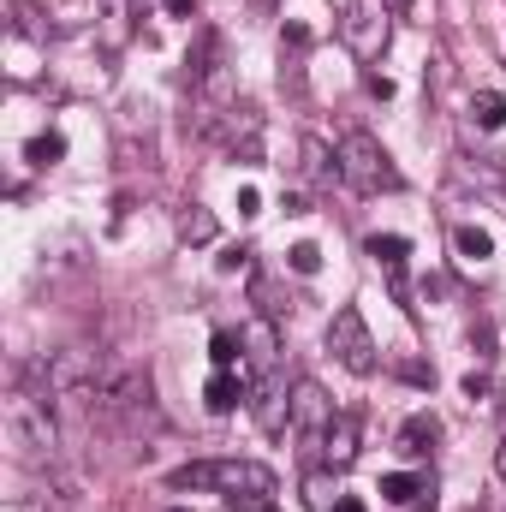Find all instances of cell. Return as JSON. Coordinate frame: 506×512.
Segmentation results:
<instances>
[{
  "mask_svg": "<svg viewBox=\"0 0 506 512\" xmlns=\"http://www.w3.org/2000/svg\"><path fill=\"white\" fill-rule=\"evenodd\" d=\"M239 512H280L268 495H251V501H239Z\"/></svg>",
  "mask_w": 506,
  "mask_h": 512,
  "instance_id": "cell-30",
  "label": "cell"
},
{
  "mask_svg": "<svg viewBox=\"0 0 506 512\" xmlns=\"http://www.w3.org/2000/svg\"><path fill=\"white\" fill-rule=\"evenodd\" d=\"M453 251L465 256V262H489L495 256V239L483 227H453Z\"/></svg>",
  "mask_w": 506,
  "mask_h": 512,
  "instance_id": "cell-15",
  "label": "cell"
},
{
  "mask_svg": "<svg viewBox=\"0 0 506 512\" xmlns=\"http://www.w3.org/2000/svg\"><path fill=\"white\" fill-rule=\"evenodd\" d=\"M298 155H304V161H298V173H304V179H316V185H334V179H340V155H334L322 137H304V143H298Z\"/></svg>",
  "mask_w": 506,
  "mask_h": 512,
  "instance_id": "cell-12",
  "label": "cell"
},
{
  "mask_svg": "<svg viewBox=\"0 0 506 512\" xmlns=\"http://www.w3.org/2000/svg\"><path fill=\"white\" fill-rule=\"evenodd\" d=\"M280 42H286V48H310V30H304V24H286Z\"/></svg>",
  "mask_w": 506,
  "mask_h": 512,
  "instance_id": "cell-23",
  "label": "cell"
},
{
  "mask_svg": "<svg viewBox=\"0 0 506 512\" xmlns=\"http://www.w3.org/2000/svg\"><path fill=\"white\" fill-rule=\"evenodd\" d=\"M364 251L381 262V274H387V286H393V304H405V316H417L411 286H405V256H411V245H405L399 233H370V239H364Z\"/></svg>",
  "mask_w": 506,
  "mask_h": 512,
  "instance_id": "cell-8",
  "label": "cell"
},
{
  "mask_svg": "<svg viewBox=\"0 0 506 512\" xmlns=\"http://www.w3.org/2000/svg\"><path fill=\"white\" fill-rule=\"evenodd\" d=\"M322 459H328L334 471H346V465L358 459V411H340V417H334V429L322 435Z\"/></svg>",
  "mask_w": 506,
  "mask_h": 512,
  "instance_id": "cell-10",
  "label": "cell"
},
{
  "mask_svg": "<svg viewBox=\"0 0 506 512\" xmlns=\"http://www.w3.org/2000/svg\"><path fill=\"white\" fill-rule=\"evenodd\" d=\"M423 489H429V483H423V477H405V471H393V477H381V495H387L393 507H411V501H417Z\"/></svg>",
  "mask_w": 506,
  "mask_h": 512,
  "instance_id": "cell-18",
  "label": "cell"
},
{
  "mask_svg": "<svg viewBox=\"0 0 506 512\" xmlns=\"http://www.w3.org/2000/svg\"><path fill=\"white\" fill-rule=\"evenodd\" d=\"M411 6H417V0H387V12H393V18H411Z\"/></svg>",
  "mask_w": 506,
  "mask_h": 512,
  "instance_id": "cell-33",
  "label": "cell"
},
{
  "mask_svg": "<svg viewBox=\"0 0 506 512\" xmlns=\"http://www.w3.org/2000/svg\"><path fill=\"white\" fill-rule=\"evenodd\" d=\"M245 262H251V251H245V245H233L227 256H215V268H221V274H239Z\"/></svg>",
  "mask_w": 506,
  "mask_h": 512,
  "instance_id": "cell-22",
  "label": "cell"
},
{
  "mask_svg": "<svg viewBox=\"0 0 506 512\" xmlns=\"http://www.w3.org/2000/svg\"><path fill=\"white\" fill-rule=\"evenodd\" d=\"M239 215H245V221H251V215H262V197H256L251 185H245V191H239Z\"/></svg>",
  "mask_w": 506,
  "mask_h": 512,
  "instance_id": "cell-24",
  "label": "cell"
},
{
  "mask_svg": "<svg viewBox=\"0 0 506 512\" xmlns=\"http://www.w3.org/2000/svg\"><path fill=\"white\" fill-rule=\"evenodd\" d=\"M340 36H346V48H352L358 60H381V54H387V36H393L387 0H352V6L340 12Z\"/></svg>",
  "mask_w": 506,
  "mask_h": 512,
  "instance_id": "cell-5",
  "label": "cell"
},
{
  "mask_svg": "<svg viewBox=\"0 0 506 512\" xmlns=\"http://www.w3.org/2000/svg\"><path fill=\"white\" fill-rule=\"evenodd\" d=\"M292 429H298L304 441H322V435L334 429V399L310 382V376L292 382Z\"/></svg>",
  "mask_w": 506,
  "mask_h": 512,
  "instance_id": "cell-6",
  "label": "cell"
},
{
  "mask_svg": "<svg viewBox=\"0 0 506 512\" xmlns=\"http://www.w3.org/2000/svg\"><path fill=\"white\" fill-rule=\"evenodd\" d=\"M161 6H167V18H191L197 12V0H161Z\"/></svg>",
  "mask_w": 506,
  "mask_h": 512,
  "instance_id": "cell-29",
  "label": "cell"
},
{
  "mask_svg": "<svg viewBox=\"0 0 506 512\" xmlns=\"http://www.w3.org/2000/svg\"><path fill=\"white\" fill-rule=\"evenodd\" d=\"M179 239H185V245H209V239H215V215H209L203 203H191V209L179 215Z\"/></svg>",
  "mask_w": 506,
  "mask_h": 512,
  "instance_id": "cell-14",
  "label": "cell"
},
{
  "mask_svg": "<svg viewBox=\"0 0 506 512\" xmlns=\"http://www.w3.org/2000/svg\"><path fill=\"white\" fill-rule=\"evenodd\" d=\"M334 512H364V501H358V495H340V501H334Z\"/></svg>",
  "mask_w": 506,
  "mask_h": 512,
  "instance_id": "cell-32",
  "label": "cell"
},
{
  "mask_svg": "<svg viewBox=\"0 0 506 512\" xmlns=\"http://www.w3.org/2000/svg\"><path fill=\"white\" fill-rule=\"evenodd\" d=\"M251 6H280V0H251Z\"/></svg>",
  "mask_w": 506,
  "mask_h": 512,
  "instance_id": "cell-35",
  "label": "cell"
},
{
  "mask_svg": "<svg viewBox=\"0 0 506 512\" xmlns=\"http://www.w3.org/2000/svg\"><path fill=\"white\" fill-rule=\"evenodd\" d=\"M60 155H66V137H60V131H42V137L24 143V161H30V167H54Z\"/></svg>",
  "mask_w": 506,
  "mask_h": 512,
  "instance_id": "cell-16",
  "label": "cell"
},
{
  "mask_svg": "<svg viewBox=\"0 0 506 512\" xmlns=\"http://www.w3.org/2000/svg\"><path fill=\"white\" fill-rule=\"evenodd\" d=\"M364 84H370V96H381V102H393V84H387V78H381V72H370V78H364Z\"/></svg>",
  "mask_w": 506,
  "mask_h": 512,
  "instance_id": "cell-28",
  "label": "cell"
},
{
  "mask_svg": "<svg viewBox=\"0 0 506 512\" xmlns=\"http://www.w3.org/2000/svg\"><path fill=\"white\" fill-rule=\"evenodd\" d=\"M6 441L24 453V459H54V447H60V423H54V411H48V399L42 393H6Z\"/></svg>",
  "mask_w": 506,
  "mask_h": 512,
  "instance_id": "cell-3",
  "label": "cell"
},
{
  "mask_svg": "<svg viewBox=\"0 0 506 512\" xmlns=\"http://www.w3.org/2000/svg\"><path fill=\"white\" fill-rule=\"evenodd\" d=\"M495 471H501V483H506V441L495 447Z\"/></svg>",
  "mask_w": 506,
  "mask_h": 512,
  "instance_id": "cell-34",
  "label": "cell"
},
{
  "mask_svg": "<svg viewBox=\"0 0 506 512\" xmlns=\"http://www.w3.org/2000/svg\"><path fill=\"white\" fill-rule=\"evenodd\" d=\"M126 6H131V24L143 30V18H149V0H126Z\"/></svg>",
  "mask_w": 506,
  "mask_h": 512,
  "instance_id": "cell-31",
  "label": "cell"
},
{
  "mask_svg": "<svg viewBox=\"0 0 506 512\" xmlns=\"http://www.w3.org/2000/svg\"><path fill=\"white\" fill-rule=\"evenodd\" d=\"M280 209H286V215H310V197H304V191H286V203H280Z\"/></svg>",
  "mask_w": 506,
  "mask_h": 512,
  "instance_id": "cell-26",
  "label": "cell"
},
{
  "mask_svg": "<svg viewBox=\"0 0 506 512\" xmlns=\"http://www.w3.org/2000/svg\"><path fill=\"white\" fill-rule=\"evenodd\" d=\"M251 411L268 435H280V429L292 423V387L280 382V370H262L251 382Z\"/></svg>",
  "mask_w": 506,
  "mask_h": 512,
  "instance_id": "cell-7",
  "label": "cell"
},
{
  "mask_svg": "<svg viewBox=\"0 0 506 512\" xmlns=\"http://www.w3.org/2000/svg\"><path fill=\"white\" fill-rule=\"evenodd\" d=\"M435 441H441V423H435L429 411H417V417H411V423L399 429V441H393V447H399L405 459H423V453H429Z\"/></svg>",
  "mask_w": 506,
  "mask_h": 512,
  "instance_id": "cell-13",
  "label": "cell"
},
{
  "mask_svg": "<svg viewBox=\"0 0 506 512\" xmlns=\"http://www.w3.org/2000/svg\"><path fill=\"white\" fill-rule=\"evenodd\" d=\"M167 512H185V507H167Z\"/></svg>",
  "mask_w": 506,
  "mask_h": 512,
  "instance_id": "cell-36",
  "label": "cell"
},
{
  "mask_svg": "<svg viewBox=\"0 0 506 512\" xmlns=\"http://www.w3.org/2000/svg\"><path fill=\"white\" fill-rule=\"evenodd\" d=\"M328 352L352 370V376H376V340H370V322H364V310L358 304H340L334 310V322H328Z\"/></svg>",
  "mask_w": 506,
  "mask_h": 512,
  "instance_id": "cell-4",
  "label": "cell"
},
{
  "mask_svg": "<svg viewBox=\"0 0 506 512\" xmlns=\"http://www.w3.org/2000/svg\"><path fill=\"white\" fill-rule=\"evenodd\" d=\"M399 376H405V382H417V387H429V382H435V376H429L423 364H399Z\"/></svg>",
  "mask_w": 506,
  "mask_h": 512,
  "instance_id": "cell-27",
  "label": "cell"
},
{
  "mask_svg": "<svg viewBox=\"0 0 506 512\" xmlns=\"http://www.w3.org/2000/svg\"><path fill=\"white\" fill-rule=\"evenodd\" d=\"M286 262H292V274H316V268H322V251H316V245H292Z\"/></svg>",
  "mask_w": 506,
  "mask_h": 512,
  "instance_id": "cell-20",
  "label": "cell"
},
{
  "mask_svg": "<svg viewBox=\"0 0 506 512\" xmlns=\"http://www.w3.org/2000/svg\"><path fill=\"white\" fill-rule=\"evenodd\" d=\"M304 501H310L316 512H334V495H328V477H322V471H316V477L304 483Z\"/></svg>",
  "mask_w": 506,
  "mask_h": 512,
  "instance_id": "cell-21",
  "label": "cell"
},
{
  "mask_svg": "<svg viewBox=\"0 0 506 512\" xmlns=\"http://www.w3.org/2000/svg\"><path fill=\"white\" fill-rule=\"evenodd\" d=\"M471 114H477V126H483V131H501L506 126V96H501V90H477Z\"/></svg>",
  "mask_w": 506,
  "mask_h": 512,
  "instance_id": "cell-17",
  "label": "cell"
},
{
  "mask_svg": "<svg viewBox=\"0 0 506 512\" xmlns=\"http://www.w3.org/2000/svg\"><path fill=\"white\" fill-rule=\"evenodd\" d=\"M334 155H340V185H352L358 197H381V191H399L405 185V173L393 167V155L381 149L370 131H346Z\"/></svg>",
  "mask_w": 506,
  "mask_h": 512,
  "instance_id": "cell-2",
  "label": "cell"
},
{
  "mask_svg": "<svg viewBox=\"0 0 506 512\" xmlns=\"http://www.w3.org/2000/svg\"><path fill=\"white\" fill-rule=\"evenodd\" d=\"M233 512H239V507H233Z\"/></svg>",
  "mask_w": 506,
  "mask_h": 512,
  "instance_id": "cell-37",
  "label": "cell"
},
{
  "mask_svg": "<svg viewBox=\"0 0 506 512\" xmlns=\"http://www.w3.org/2000/svg\"><path fill=\"white\" fill-rule=\"evenodd\" d=\"M483 393H489V376H483V370H471V376H465V399H483Z\"/></svg>",
  "mask_w": 506,
  "mask_h": 512,
  "instance_id": "cell-25",
  "label": "cell"
},
{
  "mask_svg": "<svg viewBox=\"0 0 506 512\" xmlns=\"http://www.w3.org/2000/svg\"><path fill=\"white\" fill-rule=\"evenodd\" d=\"M239 346H245V358H251V370H274V358H280V334H274V316H256L245 322V334H239Z\"/></svg>",
  "mask_w": 506,
  "mask_h": 512,
  "instance_id": "cell-9",
  "label": "cell"
},
{
  "mask_svg": "<svg viewBox=\"0 0 506 512\" xmlns=\"http://www.w3.org/2000/svg\"><path fill=\"white\" fill-rule=\"evenodd\" d=\"M239 352H245V346H239L233 334H215V340H209V358H215V370H233V364H239Z\"/></svg>",
  "mask_w": 506,
  "mask_h": 512,
  "instance_id": "cell-19",
  "label": "cell"
},
{
  "mask_svg": "<svg viewBox=\"0 0 506 512\" xmlns=\"http://www.w3.org/2000/svg\"><path fill=\"white\" fill-rule=\"evenodd\" d=\"M167 489H221V495H274V471L256 459H191L167 477Z\"/></svg>",
  "mask_w": 506,
  "mask_h": 512,
  "instance_id": "cell-1",
  "label": "cell"
},
{
  "mask_svg": "<svg viewBox=\"0 0 506 512\" xmlns=\"http://www.w3.org/2000/svg\"><path fill=\"white\" fill-rule=\"evenodd\" d=\"M239 399H251V382H245V376H233V370H215V376H209V387H203V405H209L215 417L239 411Z\"/></svg>",
  "mask_w": 506,
  "mask_h": 512,
  "instance_id": "cell-11",
  "label": "cell"
}]
</instances>
